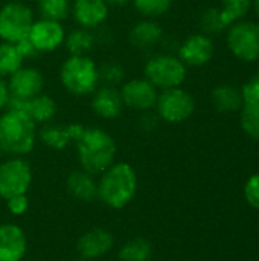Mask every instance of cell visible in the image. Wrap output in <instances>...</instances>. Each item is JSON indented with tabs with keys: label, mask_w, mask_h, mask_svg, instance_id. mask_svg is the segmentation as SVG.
Instances as JSON below:
<instances>
[{
	"label": "cell",
	"mask_w": 259,
	"mask_h": 261,
	"mask_svg": "<svg viewBox=\"0 0 259 261\" xmlns=\"http://www.w3.org/2000/svg\"><path fill=\"white\" fill-rule=\"evenodd\" d=\"M40 18L63 21L70 15V0H35Z\"/></svg>",
	"instance_id": "26"
},
{
	"label": "cell",
	"mask_w": 259,
	"mask_h": 261,
	"mask_svg": "<svg viewBox=\"0 0 259 261\" xmlns=\"http://www.w3.org/2000/svg\"><path fill=\"white\" fill-rule=\"evenodd\" d=\"M211 101L220 113H234L244 106L241 92L229 84L217 86L211 93Z\"/></svg>",
	"instance_id": "22"
},
{
	"label": "cell",
	"mask_w": 259,
	"mask_h": 261,
	"mask_svg": "<svg viewBox=\"0 0 259 261\" xmlns=\"http://www.w3.org/2000/svg\"><path fill=\"white\" fill-rule=\"evenodd\" d=\"M32 168L31 164L20 156H9L0 161V197L3 200L27 194L32 185Z\"/></svg>",
	"instance_id": "7"
},
{
	"label": "cell",
	"mask_w": 259,
	"mask_h": 261,
	"mask_svg": "<svg viewBox=\"0 0 259 261\" xmlns=\"http://www.w3.org/2000/svg\"><path fill=\"white\" fill-rule=\"evenodd\" d=\"M75 147L81 168L93 176H99L116 162V141L102 128L84 127Z\"/></svg>",
	"instance_id": "2"
},
{
	"label": "cell",
	"mask_w": 259,
	"mask_h": 261,
	"mask_svg": "<svg viewBox=\"0 0 259 261\" xmlns=\"http://www.w3.org/2000/svg\"><path fill=\"white\" fill-rule=\"evenodd\" d=\"M17 47H18V52L21 54L23 60H31V58H35L37 55H40L38 50L34 47V44L27 38H24L20 43H17Z\"/></svg>",
	"instance_id": "35"
},
{
	"label": "cell",
	"mask_w": 259,
	"mask_h": 261,
	"mask_svg": "<svg viewBox=\"0 0 259 261\" xmlns=\"http://www.w3.org/2000/svg\"><path fill=\"white\" fill-rule=\"evenodd\" d=\"M154 110L162 121L168 124H180L191 118L195 110V101L185 89L172 87L159 92Z\"/></svg>",
	"instance_id": "8"
},
{
	"label": "cell",
	"mask_w": 259,
	"mask_h": 261,
	"mask_svg": "<svg viewBox=\"0 0 259 261\" xmlns=\"http://www.w3.org/2000/svg\"><path fill=\"white\" fill-rule=\"evenodd\" d=\"M27 40L34 44L38 54H49L55 52L64 44L66 40V29L61 21L38 18L34 21Z\"/></svg>",
	"instance_id": "11"
},
{
	"label": "cell",
	"mask_w": 259,
	"mask_h": 261,
	"mask_svg": "<svg viewBox=\"0 0 259 261\" xmlns=\"http://www.w3.org/2000/svg\"><path fill=\"white\" fill-rule=\"evenodd\" d=\"M240 122L243 130L252 138L259 141V102L244 104L240 115Z\"/></svg>",
	"instance_id": "29"
},
{
	"label": "cell",
	"mask_w": 259,
	"mask_h": 261,
	"mask_svg": "<svg viewBox=\"0 0 259 261\" xmlns=\"http://www.w3.org/2000/svg\"><path fill=\"white\" fill-rule=\"evenodd\" d=\"M124 106L136 112H150L156 107L159 90L147 78H133L121 84Z\"/></svg>",
	"instance_id": "10"
},
{
	"label": "cell",
	"mask_w": 259,
	"mask_h": 261,
	"mask_svg": "<svg viewBox=\"0 0 259 261\" xmlns=\"http://www.w3.org/2000/svg\"><path fill=\"white\" fill-rule=\"evenodd\" d=\"M20 261H31V260H26V258H23V260H20Z\"/></svg>",
	"instance_id": "41"
},
{
	"label": "cell",
	"mask_w": 259,
	"mask_h": 261,
	"mask_svg": "<svg viewBox=\"0 0 259 261\" xmlns=\"http://www.w3.org/2000/svg\"><path fill=\"white\" fill-rule=\"evenodd\" d=\"M70 14L79 28L93 31L105 23L110 14V6L105 0H73Z\"/></svg>",
	"instance_id": "15"
},
{
	"label": "cell",
	"mask_w": 259,
	"mask_h": 261,
	"mask_svg": "<svg viewBox=\"0 0 259 261\" xmlns=\"http://www.w3.org/2000/svg\"><path fill=\"white\" fill-rule=\"evenodd\" d=\"M163 38V29L154 18H143L137 21L128 32V40L133 47L150 49Z\"/></svg>",
	"instance_id": "21"
},
{
	"label": "cell",
	"mask_w": 259,
	"mask_h": 261,
	"mask_svg": "<svg viewBox=\"0 0 259 261\" xmlns=\"http://www.w3.org/2000/svg\"><path fill=\"white\" fill-rule=\"evenodd\" d=\"M125 80V69L114 61H110L99 67V81L107 86H121Z\"/></svg>",
	"instance_id": "30"
},
{
	"label": "cell",
	"mask_w": 259,
	"mask_h": 261,
	"mask_svg": "<svg viewBox=\"0 0 259 261\" xmlns=\"http://www.w3.org/2000/svg\"><path fill=\"white\" fill-rule=\"evenodd\" d=\"M8 89L11 93V99H31L43 93L44 76L37 67L21 66L8 78Z\"/></svg>",
	"instance_id": "12"
},
{
	"label": "cell",
	"mask_w": 259,
	"mask_h": 261,
	"mask_svg": "<svg viewBox=\"0 0 259 261\" xmlns=\"http://www.w3.org/2000/svg\"><path fill=\"white\" fill-rule=\"evenodd\" d=\"M8 107L24 112L37 125H44L47 122H52L58 112V106L55 99L46 93H41L35 98L24 99V101L11 99Z\"/></svg>",
	"instance_id": "18"
},
{
	"label": "cell",
	"mask_w": 259,
	"mask_h": 261,
	"mask_svg": "<svg viewBox=\"0 0 259 261\" xmlns=\"http://www.w3.org/2000/svg\"><path fill=\"white\" fill-rule=\"evenodd\" d=\"M6 202V210L9 211V214H12L14 217H20L23 214H26V211L29 210V199L27 194H20V196H14L5 200Z\"/></svg>",
	"instance_id": "32"
},
{
	"label": "cell",
	"mask_w": 259,
	"mask_h": 261,
	"mask_svg": "<svg viewBox=\"0 0 259 261\" xmlns=\"http://www.w3.org/2000/svg\"><path fill=\"white\" fill-rule=\"evenodd\" d=\"M124 101L121 92L114 86H98L92 93V110L102 119H116L124 110Z\"/></svg>",
	"instance_id": "19"
},
{
	"label": "cell",
	"mask_w": 259,
	"mask_h": 261,
	"mask_svg": "<svg viewBox=\"0 0 259 261\" xmlns=\"http://www.w3.org/2000/svg\"><path fill=\"white\" fill-rule=\"evenodd\" d=\"M9 101H11V93L8 89V81H6V78L0 76V112L8 109Z\"/></svg>",
	"instance_id": "36"
},
{
	"label": "cell",
	"mask_w": 259,
	"mask_h": 261,
	"mask_svg": "<svg viewBox=\"0 0 259 261\" xmlns=\"http://www.w3.org/2000/svg\"><path fill=\"white\" fill-rule=\"evenodd\" d=\"M244 197L250 206L259 210V173L249 177L244 185Z\"/></svg>",
	"instance_id": "33"
},
{
	"label": "cell",
	"mask_w": 259,
	"mask_h": 261,
	"mask_svg": "<svg viewBox=\"0 0 259 261\" xmlns=\"http://www.w3.org/2000/svg\"><path fill=\"white\" fill-rule=\"evenodd\" d=\"M96 37L93 31L84 29V28H76L66 34L64 44L69 50L70 55H89V52L95 47Z\"/></svg>",
	"instance_id": "24"
},
{
	"label": "cell",
	"mask_w": 259,
	"mask_h": 261,
	"mask_svg": "<svg viewBox=\"0 0 259 261\" xmlns=\"http://www.w3.org/2000/svg\"><path fill=\"white\" fill-rule=\"evenodd\" d=\"M153 257V245L143 237L127 240L118 251L119 261H150Z\"/></svg>",
	"instance_id": "23"
},
{
	"label": "cell",
	"mask_w": 259,
	"mask_h": 261,
	"mask_svg": "<svg viewBox=\"0 0 259 261\" xmlns=\"http://www.w3.org/2000/svg\"><path fill=\"white\" fill-rule=\"evenodd\" d=\"M227 47L241 61L259 60V24L255 21H235L227 32Z\"/></svg>",
	"instance_id": "9"
},
{
	"label": "cell",
	"mask_w": 259,
	"mask_h": 261,
	"mask_svg": "<svg viewBox=\"0 0 259 261\" xmlns=\"http://www.w3.org/2000/svg\"><path fill=\"white\" fill-rule=\"evenodd\" d=\"M78 261H89V260H84V258H79V260Z\"/></svg>",
	"instance_id": "40"
},
{
	"label": "cell",
	"mask_w": 259,
	"mask_h": 261,
	"mask_svg": "<svg viewBox=\"0 0 259 261\" xmlns=\"http://www.w3.org/2000/svg\"><path fill=\"white\" fill-rule=\"evenodd\" d=\"M27 237L15 223L0 225V261H20L26 258Z\"/></svg>",
	"instance_id": "17"
},
{
	"label": "cell",
	"mask_w": 259,
	"mask_h": 261,
	"mask_svg": "<svg viewBox=\"0 0 259 261\" xmlns=\"http://www.w3.org/2000/svg\"><path fill=\"white\" fill-rule=\"evenodd\" d=\"M60 81L73 96L92 95L99 86V66L89 55H69L60 67Z\"/></svg>",
	"instance_id": "4"
},
{
	"label": "cell",
	"mask_w": 259,
	"mask_h": 261,
	"mask_svg": "<svg viewBox=\"0 0 259 261\" xmlns=\"http://www.w3.org/2000/svg\"><path fill=\"white\" fill-rule=\"evenodd\" d=\"M256 75H258V76H259V70H258V73H256Z\"/></svg>",
	"instance_id": "42"
},
{
	"label": "cell",
	"mask_w": 259,
	"mask_h": 261,
	"mask_svg": "<svg viewBox=\"0 0 259 261\" xmlns=\"http://www.w3.org/2000/svg\"><path fill=\"white\" fill-rule=\"evenodd\" d=\"M252 5H253V8H255V12L258 14V17H259V0H252Z\"/></svg>",
	"instance_id": "38"
},
{
	"label": "cell",
	"mask_w": 259,
	"mask_h": 261,
	"mask_svg": "<svg viewBox=\"0 0 259 261\" xmlns=\"http://www.w3.org/2000/svg\"><path fill=\"white\" fill-rule=\"evenodd\" d=\"M139 188L137 173L128 162H114L98 179V199L111 210L131 203Z\"/></svg>",
	"instance_id": "1"
},
{
	"label": "cell",
	"mask_w": 259,
	"mask_h": 261,
	"mask_svg": "<svg viewBox=\"0 0 259 261\" xmlns=\"http://www.w3.org/2000/svg\"><path fill=\"white\" fill-rule=\"evenodd\" d=\"M143 78H147L157 90L180 87L186 80V66L177 55L159 54L143 66Z\"/></svg>",
	"instance_id": "5"
},
{
	"label": "cell",
	"mask_w": 259,
	"mask_h": 261,
	"mask_svg": "<svg viewBox=\"0 0 259 261\" xmlns=\"http://www.w3.org/2000/svg\"><path fill=\"white\" fill-rule=\"evenodd\" d=\"M202 29L206 32V34H215V32H220L224 28L223 21H221V17H220V9H215V8H209L203 12L202 15Z\"/></svg>",
	"instance_id": "31"
},
{
	"label": "cell",
	"mask_w": 259,
	"mask_h": 261,
	"mask_svg": "<svg viewBox=\"0 0 259 261\" xmlns=\"http://www.w3.org/2000/svg\"><path fill=\"white\" fill-rule=\"evenodd\" d=\"M252 8V0H221L220 17L224 28L243 18Z\"/></svg>",
	"instance_id": "27"
},
{
	"label": "cell",
	"mask_w": 259,
	"mask_h": 261,
	"mask_svg": "<svg viewBox=\"0 0 259 261\" xmlns=\"http://www.w3.org/2000/svg\"><path fill=\"white\" fill-rule=\"evenodd\" d=\"M84 130L82 124H55L47 122L38 132V139L50 150H64L75 144Z\"/></svg>",
	"instance_id": "16"
},
{
	"label": "cell",
	"mask_w": 259,
	"mask_h": 261,
	"mask_svg": "<svg viewBox=\"0 0 259 261\" xmlns=\"http://www.w3.org/2000/svg\"><path fill=\"white\" fill-rule=\"evenodd\" d=\"M23 57L18 52L17 44L0 41V76L9 78L15 70L23 66Z\"/></svg>",
	"instance_id": "25"
},
{
	"label": "cell",
	"mask_w": 259,
	"mask_h": 261,
	"mask_svg": "<svg viewBox=\"0 0 259 261\" xmlns=\"http://www.w3.org/2000/svg\"><path fill=\"white\" fill-rule=\"evenodd\" d=\"M172 3L174 0H131L136 12L143 18H157L165 15L171 9Z\"/></svg>",
	"instance_id": "28"
},
{
	"label": "cell",
	"mask_w": 259,
	"mask_h": 261,
	"mask_svg": "<svg viewBox=\"0 0 259 261\" xmlns=\"http://www.w3.org/2000/svg\"><path fill=\"white\" fill-rule=\"evenodd\" d=\"M35 21L32 8L21 0H9L0 8V41L20 43L27 38Z\"/></svg>",
	"instance_id": "6"
},
{
	"label": "cell",
	"mask_w": 259,
	"mask_h": 261,
	"mask_svg": "<svg viewBox=\"0 0 259 261\" xmlns=\"http://www.w3.org/2000/svg\"><path fill=\"white\" fill-rule=\"evenodd\" d=\"M66 188L69 194L79 202L92 203L98 199V179L82 168L73 170L67 176Z\"/></svg>",
	"instance_id": "20"
},
{
	"label": "cell",
	"mask_w": 259,
	"mask_h": 261,
	"mask_svg": "<svg viewBox=\"0 0 259 261\" xmlns=\"http://www.w3.org/2000/svg\"><path fill=\"white\" fill-rule=\"evenodd\" d=\"M114 246V237L104 228H92L79 236L76 251L79 258L93 261L105 257Z\"/></svg>",
	"instance_id": "13"
},
{
	"label": "cell",
	"mask_w": 259,
	"mask_h": 261,
	"mask_svg": "<svg viewBox=\"0 0 259 261\" xmlns=\"http://www.w3.org/2000/svg\"><path fill=\"white\" fill-rule=\"evenodd\" d=\"M105 3L110 8H122V6H127L128 3H131V0H105Z\"/></svg>",
	"instance_id": "37"
},
{
	"label": "cell",
	"mask_w": 259,
	"mask_h": 261,
	"mask_svg": "<svg viewBox=\"0 0 259 261\" xmlns=\"http://www.w3.org/2000/svg\"><path fill=\"white\" fill-rule=\"evenodd\" d=\"M38 125L21 110L5 109L0 113V147L9 156H27L37 145Z\"/></svg>",
	"instance_id": "3"
},
{
	"label": "cell",
	"mask_w": 259,
	"mask_h": 261,
	"mask_svg": "<svg viewBox=\"0 0 259 261\" xmlns=\"http://www.w3.org/2000/svg\"><path fill=\"white\" fill-rule=\"evenodd\" d=\"M244 104H258L259 102V76L256 75L250 81H247L240 90Z\"/></svg>",
	"instance_id": "34"
},
{
	"label": "cell",
	"mask_w": 259,
	"mask_h": 261,
	"mask_svg": "<svg viewBox=\"0 0 259 261\" xmlns=\"http://www.w3.org/2000/svg\"><path fill=\"white\" fill-rule=\"evenodd\" d=\"M177 57L186 67L205 66L214 57V41L208 34H192L182 43Z\"/></svg>",
	"instance_id": "14"
},
{
	"label": "cell",
	"mask_w": 259,
	"mask_h": 261,
	"mask_svg": "<svg viewBox=\"0 0 259 261\" xmlns=\"http://www.w3.org/2000/svg\"><path fill=\"white\" fill-rule=\"evenodd\" d=\"M5 153H3V150H2V147H0V161H2V156H3Z\"/></svg>",
	"instance_id": "39"
}]
</instances>
